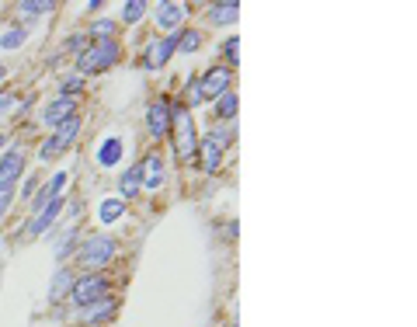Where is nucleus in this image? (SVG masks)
Returning a JSON list of instances; mask_svg holds the SVG:
<instances>
[{
  "label": "nucleus",
  "mask_w": 417,
  "mask_h": 327,
  "mask_svg": "<svg viewBox=\"0 0 417 327\" xmlns=\"http://www.w3.org/2000/svg\"><path fill=\"white\" fill-rule=\"evenodd\" d=\"M170 136H174V150H177V157L192 161L195 150H199V132H195L192 112H188L184 105H177L174 115H170Z\"/></svg>",
  "instance_id": "obj_1"
},
{
  "label": "nucleus",
  "mask_w": 417,
  "mask_h": 327,
  "mask_svg": "<svg viewBox=\"0 0 417 327\" xmlns=\"http://www.w3.org/2000/svg\"><path fill=\"white\" fill-rule=\"evenodd\" d=\"M119 63V42L108 39V42H90L77 56V70L81 74H105Z\"/></svg>",
  "instance_id": "obj_2"
},
{
  "label": "nucleus",
  "mask_w": 417,
  "mask_h": 327,
  "mask_svg": "<svg viewBox=\"0 0 417 327\" xmlns=\"http://www.w3.org/2000/svg\"><path fill=\"white\" fill-rule=\"evenodd\" d=\"M115 237H108V234H98V237H83L81 251H77V261H81L87 272H98V268H105V265H112V258H115Z\"/></svg>",
  "instance_id": "obj_3"
},
{
  "label": "nucleus",
  "mask_w": 417,
  "mask_h": 327,
  "mask_svg": "<svg viewBox=\"0 0 417 327\" xmlns=\"http://www.w3.org/2000/svg\"><path fill=\"white\" fill-rule=\"evenodd\" d=\"M105 296H108V282H105L98 272H87V275H77V279H74L70 299H74L81 310H87L90 303H98V299H105Z\"/></svg>",
  "instance_id": "obj_4"
},
{
  "label": "nucleus",
  "mask_w": 417,
  "mask_h": 327,
  "mask_svg": "<svg viewBox=\"0 0 417 327\" xmlns=\"http://www.w3.org/2000/svg\"><path fill=\"white\" fill-rule=\"evenodd\" d=\"M25 171V150H7L0 157V195H14V181L21 178Z\"/></svg>",
  "instance_id": "obj_5"
},
{
  "label": "nucleus",
  "mask_w": 417,
  "mask_h": 327,
  "mask_svg": "<svg viewBox=\"0 0 417 327\" xmlns=\"http://www.w3.org/2000/svg\"><path fill=\"white\" fill-rule=\"evenodd\" d=\"M230 81H233V70L226 63H219V67H208L199 77V91H202V98H219L230 91Z\"/></svg>",
  "instance_id": "obj_6"
},
{
  "label": "nucleus",
  "mask_w": 417,
  "mask_h": 327,
  "mask_svg": "<svg viewBox=\"0 0 417 327\" xmlns=\"http://www.w3.org/2000/svg\"><path fill=\"white\" fill-rule=\"evenodd\" d=\"M170 115H174V105H170L167 98H157V101L146 108V129H150L153 139H160V136L170 132Z\"/></svg>",
  "instance_id": "obj_7"
},
{
  "label": "nucleus",
  "mask_w": 417,
  "mask_h": 327,
  "mask_svg": "<svg viewBox=\"0 0 417 327\" xmlns=\"http://www.w3.org/2000/svg\"><path fill=\"white\" fill-rule=\"evenodd\" d=\"M174 49H177V39H174V35H170V39H150L146 56H143V67H146V70H164L167 59L174 56Z\"/></svg>",
  "instance_id": "obj_8"
},
{
  "label": "nucleus",
  "mask_w": 417,
  "mask_h": 327,
  "mask_svg": "<svg viewBox=\"0 0 417 327\" xmlns=\"http://www.w3.org/2000/svg\"><path fill=\"white\" fill-rule=\"evenodd\" d=\"M63 209H66V202H63V199H52V202L45 205L42 212H35V216H32V223L25 226V234H28V237H42V234L56 223V216H59Z\"/></svg>",
  "instance_id": "obj_9"
},
{
  "label": "nucleus",
  "mask_w": 417,
  "mask_h": 327,
  "mask_svg": "<svg viewBox=\"0 0 417 327\" xmlns=\"http://www.w3.org/2000/svg\"><path fill=\"white\" fill-rule=\"evenodd\" d=\"M74 115H77V101L59 94L56 101H49V105H45V112H42V122L56 129L59 122H66V119H74Z\"/></svg>",
  "instance_id": "obj_10"
},
{
  "label": "nucleus",
  "mask_w": 417,
  "mask_h": 327,
  "mask_svg": "<svg viewBox=\"0 0 417 327\" xmlns=\"http://www.w3.org/2000/svg\"><path fill=\"white\" fill-rule=\"evenodd\" d=\"M115 314H119V303H115L112 296H105V299H98V303H90V306L83 310V321L90 327H101V324H112Z\"/></svg>",
  "instance_id": "obj_11"
},
{
  "label": "nucleus",
  "mask_w": 417,
  "mask_h": 327,
  "mask_svg": "<svg viewBox=\"0 0 417 327\" xmlns=\"http://www.w3.org/2000/svg\"><path fill=\"white\" fill-rule=\"evenodd\" d=\"M184 14H188V7H184V4H174V0L157 4V11H153L157 25H160V28H174V32H181V21H184Z\"/></svg>",
  "instance_id": "obj_12"
},
{
  "label": "nucleus",
  "mask_w": 417,
  "mask_h": 327,
  "mask_svg": "<svg viewBox=\"0 0 417 327\" xmlns=\"http://www.w3.org/2000/svg\"><path fill=\"white\" fill-rule=\"evenodd\" d=\"M66 181H70V178H66L63 171H59L56 178H49V181H45V188H39V192H35V202H32V212H42V209H45L49 202H52V199H59V192H63V185H66Z\"/></svg>",
  "instance_id": "obj_13"
},
{
  "label": "nucleus",
  "mask_w": 417,
  "mask_h": 327,
  "mask_svg": "<svg viewBox=\"0 0 417 327\" xmlns=\"http://www.w3.org/2000/svg\"><path fill=\"white\" fill-rule=\"evenodd\" d=\"M74 268H56V275H52V286H49V303H63V299H70V289H74Z\"/></svg>",
  "instance_id": "obj_14"
},
{
  "label": "nucleus",
  "mask_w": 417,
  "mask_h": 327,
  "mask_svg": "<svg viewBox=\"0 0 417 327\" xmlns=\"http://www.w3.org/2000/svg\"><path fill=\"white\" fill-rule=\"evenodd\" d=\"M139 178H143V188H160L164 185V161L157 154H150L139 164Z\"/></svg>",
  "instance_id": "obj_15"
},
{
  "label": "nucleus",
  "mask_w": 417,
  "mask_h": 327,
  "mask_svg": "<svg viewBox=\"0 0 417 327\" xmlns=\"http://www.w3.org/2000/svg\"><path fill=\"white\" fill-rule=\"evenodd\" d=\"M240 18V4L226 0V4H208V25H233Z\"/></svg>",
  "instance_id": "obj_16"
},
{
  "label": "nucleus",
  "mask_w": 417,
  "mask_h": 327,
  "mask_svg": "<svg viewBox=\"0 0 417 327\" xmlns=\"http://www.w3.org/2000/svg\"><path fill=\"white\" fill-rule=\"evenodd\" d=\"M195 157H199V167L212 174V171H219V164H223V150H219L216 143L202 139V143H199V150H195Z\"/></svg>",
  "instance_id": "obj_17"
},
{
  "label": "nucleus",
  "mask_w": 417,
  "mask_h": 327,
  "mask_svg": "<svg viewBox=\"0 0 417 327\" xmlns=\"http://www.w3.org/2000/svg\"><path fill=\"white\" fill-rule=\"evenodd\" d=\"M237 108H240L237 94H233V91H226V94H219V98H216V108H212V112H216V119H219V122H230V119H237Z\"/></svg>",
  "instance_id": "obj_18"
},
{
  "label": "nucleus",
  "mask_w": 417,
  "mask_h": 327,
  "mask_svg": "<svg viewBox=\"0 0 417 327\" xmlns=\"http://www.w3.org/2000/svg\"><path fill=\"white\" fill-rule=\"evenodd\" d=\"M139 188H143V178H139V164H136V167H129L122 178H119V195H122V199H132Z\"/></svg>",
  "instance_id": "obj_19"
},
{
  "label": "nucleus",
  "mask_w": 417,
  "mask_h": 327,
  "mask_svg": "<svg viewBox=\"0 0 417 327\" xmlns=\"http://www.w3.org/2000/svg\"><path fill=\"white\" fill-rule=\"evenodd\" d=\"M52 136H56V139H59V143H63V147L70 150V143H74V139L81 136V119L74 115V119H66V122H59V125H56V129H52Z\"/></svg>",
  "instance_id": "obj_20"
},
{
  "label": "nucleus",
  "mask_w": 417,
  "mask_h": 327,
  "mask_svg": "<svg viewBox=\"0 0 417 327\" xmlns=\"http://www.w3.org/2000/svg\"><path fill=\"white\" fill-rule=\"evenodd\" d=\"M174 39H177V49H181V52H199V49H202V32H195V28L174 32Z\"/></svg>",
  "instance_id": "obj_21"
},
{
  "label": "nucleus",
  "mask_w": 417,
  "mask_h": 327,
  "mask_svg": "<svg viewBox=\"0 0 417 327\" xmlns=\"http://www.w3.org/2000/svg\"><path fill=\"white\" fill-rule=\"evenodd\" d=\"M115 32H119V25H115V21H108V18H98V21L90 25V35H94V42L115 39Z\"/></svg>",
  "instance_id": "obj_22"
},
{
  "label": "nucleus",
  "mask_w": 417,
  "mask_h": 327,
  "mask_svg": "<svg viewBox=\"0 0 417 327\" xmlns=\"http://www.w3.org/2000/svg\"><path fill=\"white\" fill-rule=\"evenodd\" d=\"M208 143H216V147L226 154V147L233 143V125H219V129H212V132H208Z\"/></svg>",
  "instance_id": "obj_23"
},
{
  "label": "nucleus",
  "mask_w": 417,
  "mask_h": 327,
  "mask_svg": "<svg viewBox=\"0 0 417 327\" xmlns=\"http://www.w3.org/2000/svg\"><path fill=\"white\" fill-rule=\"evenodd\" d=\"M18 11H21L25 18H35V14L52 11V4H49V0H21V4H18Z\"/></svg>",
  "instance_id": "obj_24"
},
{
  "label": "nucleus",
  "mask_w": 417,
  "mask_h": 327,
  "mask_svg": "<svg viewBox=\"0 0 417 327\" xmlns=\"http://www.w3.org/2000/svg\"><path fill=\"white\" fill-rule=\"evenodd\" d=\"M143 11H146L143 0H129V4H122V21L125 25H136V21L143 18Z\"/></svg>",
  "instance_id": "obj_25"
},
{
  "label": "nucleus",
  "mask_w": 417,
  "mask_h": 327,
  "mask_svg": "<svg viewBox=\"0 0 417 327\" xmlns=\"http://www.w3.org/2000/svg\"><path fill=\"white\" fill-rule=\"evenodd\" d=\"M74 241H77V230H63V234H59V241H56V258H59V261L74 251Z\"/></svg>",
  "instance_id": "obj_26"
},
{
  "label": "nucleus",
  "mask_w": 417,
  "mask_h": 327,
  "mask_svg": "<svg viewBox=\"0 0 417 327\" xmlns=\"http://www.w3.org/2000/svg\"><path fill=\"white\" fill-rule=\"evenodd\" d=\"M63 150H66V147H63V143H59V139H56V136H49V139H45V143H42L39 157H42V161H56V157H59V154H63Z\"/></svg>",
  "instance_id": "obj_27"
},
{
  "label": "nucleus",
  "mask_w": 417,
  "mask_h": 327,
  "mask_svg": "<svg viewBox=\"0 0 417 327\" xmlns=\"http://www.w3.org/2000/svg\"><path fill=\"white\" fill-rule=\"evenodd\" d=\"M21 42H25V28H7V32L0 35V45H4V49H18Z\"/></svg>",
  "instance_id": "obj_28"
},
{
  "label": "nucleus",
  "mask_w": 417,
  "mask_h": 327,
  "mask_svg": "<svg viewBox=\"0 0 417 327\" xmlns=\"http://www.w3.org/2000/svg\"><path fill=\"white\" fill-rule=\"evenodd\" d=\"M184 108H192V105H202L206 98H202V91H199V81H188V87H184Z\"/></svg>",
  "instance_id": "obj_29"
},
{
  "label": "nucleus",
  "mask_w": 417,
  "mask_h": 327,
  "mask_svg": "<svg viewBox=\"0 0 417 327\" xmlns=\"http://www.w3.org/2000/svg\"><path fill=\"white\" fill-rule=\"evenodd\" d=\"M240 39H223V56H226V67H233L237 63V56H240Z\"/></svg>",
  "instance_id": "obj_30"
},
{
  "label": "nucleus",
  "mask_w": 417,
  "mask_h": 327,
  "mask_svg": "<svg viewBox=\"0 0 417 327\" xmlns=\"http://www.w3.org/2000/svg\"><path fill=\"white\" fill-rule=\"evenodd\" d=\"M81 87H83V77H81V74H74V77H63V98L77 94Z\"/></svg>",
  "instance_id": "obj_31"
},
{
  "label": "nucleus",
  "mask_w": 417,
  "mask_h": 327,
  "mask_svg": "<svg viewBox=\"0 0 417 327\" xmlns=\"http://www.w3.org/2000/svg\"><path fill=\"white\" fill-rule=\"evenodd\" d=\"M87 45H90V42H87V35H70V39H66V49H74L77 56H81Z\"/></svg>",
  "instance_id": "obj_32"
},
{
  "label": "nucleus",
  "mask_w": 417,
  "mask_h": 327,
  "mask_svg": "<svg viewBox=\"0 0 417 327\" xmlns=\"http://www.w3.org/2000/svg\"><path fill=\"white\" fill-rule=\"evenodd\" d=\"M119 212H122L119 202H105V212H101V216H105V223H112V219H119Z\"/></svg>",
  "instance_id": "obj_33"
},
{
  "label": "nucleus",
  "mask_w": 417,
  "mask_h": 327,
  "mask_svg": "<svg viewBox=\"0 0 417 327\" xmlns=\"http://www.w3.org/2000/svg\"><path fill=\"white\" fill-rule=\"evenodd\" d=\"M115 157H119V143H115V139H112V143H108V147H105V161L112 164V161H115Z\"/></svg>",
  "instance_id": "obj_34"
},
{
  "label": "nucleus",
  "mask_w": 417,
  "mask_h": 327,
  "mask_svg": "<svg viewBox=\"0 0 417 327\" xmlns=\"http://www.w3.org/2000/svg\"><path fill=\"white\" fill-rule=\"evenodd\" d=\"M7 205H11V195H0V219H4V212H7Z\"/></svg>",
  "instance_id": "obj_35"
},
{
  "label": "nucleus",
  "mask_w": 417,
  "mask_h": 327,
  "mask_svg": "<svg viewBox=\"0 0 417 327\" xmlns=\"http://www.w3.org/2000/svg\"><path fill=\"white\" fill-rule=\"evenodd\" d=\"M4 147H7V136H0V150H4Z\"/></svg>",
  "instance_id": "obj_36"
},
{
  "label": "nucleus",
  "mask_w": 417,
  "mask_h": 327,
  "mask_svg": "<svg viewBox=\"0 0 417 327\" xmlns=\"http://www.w3.org/2000/svg\"><path fill=\"white\" fill-rule=\"evenodd\" d=\"M4 77H7V67H0V81H4Z\"/></svg>",
  "instance_id": "obj_37"
}]
</instances>
